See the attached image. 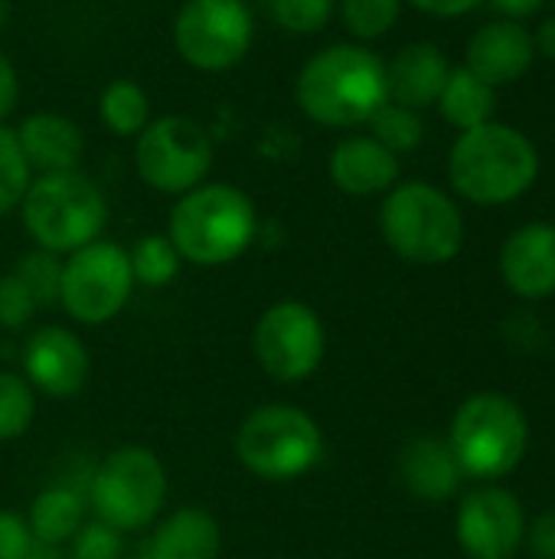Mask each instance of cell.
Segmentation results:
<instances>
[{"label":"cell","mask_w":555,"mask_h":559,"mask_svg":"<svg viewBox=\"0 0 555 559\" xmlns=\"http://www.w3.org/2000/svg\"><path fill=\"white\" fill-rule=\"evenodd\" d=\"M533 49H540L543 56L555 59V20H546V23L540 26V33L533 36Z\"/></svg>","instance_id":"cell-39"},{"label":"cell","mask_w":555,"mask_h":559,"mask_svg":"<svg viewBox=\"0 0 555 559\" xmlns=\"http://www.w3.org/2000/svg\"><path fill=\"white\" fill-rule=\"evenodd\" d=\"M327 174H330L334 187L347 197H376V193H389L396 187L399 157L393 151H386L376 138L353 134L334 147V154L327 160Z\"/></svg>","instance_id":"cell-16"},{"label":"cell","mask_w":555,"mask_h":559,"mask_svg":"<svg viewBox=\"0 0 555 559\" xmlns=\"http://www.w3.org/2000/svg\"><path fill=\"white\" fill-rule=\"evenodd\" d=\"M36 311H39V308H36L33 295L23 288V282H20L13 272L0 275V328L16 331V328L29 324V318H33Z\"/></svg>","instance_id":"cell-33"},{"label":"cell","mask_w":555,"mask_h":559,"mask_svg":"<svg viewBox=\"0 0 555 559\" xmlns=\"http://www.w3.org/2000/svg\"><path fill=\"white\" fill-rule=\"evenodd\" d=\"M29 180H33V170L16 144V134L0 124V216L20 206Z\"/></svg>","instance_id":"cell-30"},{"label":"cell","mask_w":555,"mask_h":559,"mask_svg":"<svg viewBox=\"0 0 555 559\" xmlns=\"http://www.w3.org/2000/svg\"><path fill=\"white\" fill-rule=\"evenodd\" d=\"M85 511H88V501H85V491H79L75 485H49L43 488L33 504H29V514H26V524H29V534L39 547H62L69 544L82 524H85Z\"/></svg>","instance_id":"cell-22"},{"label":"cell","mask_w":555,"mask_h":559,"mask_svg":"<svg viewBox=\"0 0 555 559\" xmlns=\"http://www.w3.org/2000/svg\"><path fill=\"white\" fill-rule=\"evenodd\" d=\"M258 233V213L245 190L213 180L177 197L167 239L183 262L200 269L229 265L249 252Z\"/></svg>","instance_id":"cell-2"},{"label":"cell","mask_w":555,"mask_h":559,"mask_svg":"<svg viewBox=\"0 0 555 559\" xmlns=\"http://www.w3.org/2000/svg\"><path fill=\"white\" fill-rule=\"evenodd\" d=\"M445 439L464 478L494 485L523 465L530 449V419L514 396L481 390L455 409Z\"/></svg>","instance_id":"cell-3"},{"label":"cell","mask_w":555,"mask_h":559,"mask_svg":"<svg viewBox=\"0 0 555 559\" xmlns=\"http://www.w3.org/2000/svg\"><path fill=\"white\" fill-rule=\"evenodd\" d=\"M442 115L448 124L471 131L478 124H487L494 115V88L487 82H481L468 66L464 69H451L448 82L438 95Z\"/></svg>","instance_id":"cell-23"},{"label":"cell","mask_w":555,"mask_h":559,"mask_svg":"<svg viewBox=\"0 0 555 559\" xmlns=\"http://www.w3.org/2000/svg\"><path fill=\"white\" fill-rule=\"evenodd\" d=\"M255 36L245 0H186L173 20V46L180 59L200 72H226L239 66Z\"/></svg>","instance_id":"cell-12"},{"label":"cell","mask_w":555,"mask_h":559,"mask_svg":"<svg viewBox=\"0 0 555 559\" xmlns=\"http://www.w3.org/2000/svg\"><path fill=\"white\" fill-rule=\"evenodd\" d=\"M85 501L95 511V521L121 534L144 531L167 504V468L144 445H121L88 475Z\"/></svg>","instance_id":"cell-8"},{"label":"cell","mask_w":555,"mask_h":559,"mask_svg":"<svg viewBox=\"0 0 555 559\" xmlns=\"http://www.w3.org/2000/svg\"><path fill=\"white\" fill-rule=\"evenodd\" d=\"M98 118L118 138H137L150 121V98L131 79H114L98 95Z\"/></svg>","instance_id":"cell-24"},{"label":"cell","mask_w":555,"mask_h":559,"mask_svg":"<svg viewBox=\"0 0 555 559\" xmlns=\"http://www.w3.org/2000/svg\"><path fill=\"white\" fill-rule=\"evenodd\" d=\"M23 229L52 255H69L101 239L108 223V200L101 187L82 170L39 174L20 200Z\"/></svg>","instance_id":"cell-5"},{"label":"cell","mask_w":555,"mask_h":559,"mask_svg":"<svg viewBox=\"0 0 555 559\" xmlns=\"http://www.w3.org/2000/svg\"><path fill=\"white\" fill-rule=\"evenodd\" d=\"M16 102H20V79H16L10 56L0 52V124H3V118L13 115Z\"/></svg>","instance_id":"cell-36"},{"label":"cell","mask_w":555,"mask_h":559,"mask_svg":"<svg viewBox=\"0 0 555 559\" xmlns=\"http://www.w3.org/2000/svg\"><path fill=\"white\" fill-rule=\"evenodd\" d=\"M252 354L275 383L311 380L327 357V331L321 314L298 298L275 301L255 321Z\"/></svg>","instance_id":"cell-11"},{"label":"cell","mask_w":555,"mask_h":559,"mask_svg":"<svg viewBox=\"0 0 555 559\" xmlns=\"http://www.w3.org/2000/svg\"><path fill=\"white\" fill-rule=\"evenodd\" d=\"M448 72H451V66L435 43H409L386 66L389 102L422 111L438 102V95L448 82Z\"/></svg>","instance_id":"cell-20"},{"label":"cell","mask_w":555,"mask_h":559,"mask_svg":"<svg viewBox=\"0 0 555 559\" xmlns=\"http://www.w3.org/2000/svg\"><path fill=\"white\" fill-rule=\"evenodd\" d=\"M134 292V272L128 249L111 239H95L62 259L59 305L85 328L108 324L124 311Z\"/></svg>","instance_id":"cell-9"},{"label":"cell","mask_w":555,"mask_h":559,"mask_svg":"<svg viewBox=\"0 0 555 559\" xmlns=\"http://www.w3.org/2000/svg\"><path fill=\"white\" fill-rule=\"evenodd\" d=\"M412 3L432 16H461V13L474 10L481 0H412Z\"/></svg>","instance_id":"cell-37"},{"label":"cell","mask_w":555,"mask_h":559,"mask_svg":"<svg viewBox=\"0 0 555 559\" xmlns=\"http://www.w3.org/2000/svg\"><path fill=\"white\" fill-rule=\"evenodd\" d=\"M13 275L33 295L36 308L59 305V285H62V259L59 255H52L46 249H33V252L20 255V262L13 265Z\"/></svg>","instance_id":"cell-28"},{"label":"cell","mask_w":555,"mask_h":559,"mask_svg":"<svg viewBox=\"0 0 555 559\" xmlns=\"http://www.w3.org/2000/svg\"><path fill=\"white\" fill-rule=\"evenodd\" d=\"M23 364V380L52 400H72L75 393L85 390L92 357L82 337L62 324H43L36 328L20 354Z\"/></svg>","instance_id":"cell-14"},{"label":"cell","mask_w":555,"mask_h":559,"mask_svg":"<svg viewBox=\"0 0 555 559\" xmlns=\"http://www.w3.org/2000/svg\"><path fill=\"white\" fill-rule=\"evenodd\" d=\"M379 233L399 259L412 265H445L464 246V216L445 190L409 180L386 193Z\"/></svg>","instance_id":"cell-6"},{"label":"cell","mask_w":555,"mask_h":559,"mask_svg":"<svg viewBox=\"0 0 555 559\" xmlns=\"http://www.w3.org/2000/svg\"><path fill=\"white\" fill-rule=\"evenodd\" d=\"M366 124L373 128L370 138H376V141H379L386 151H393L396 157L415 151V147L422 144V134H425L419 111H412V108H406V105H396V102H386Z\"/></svg>","instance_id":"cell-27"},{"label":"cell","mask_w":555,"mask_h":559,"mask_svg":"<svg viewBox=\"0 0 555 559\" xmlns=\"http://www.w3.org/2000/svg\"><path fill=\"white\" fill-rule=\"evenodd\" d=\"M536 174V147L517 128L497 121L461 131L448 157L451 187L478 206H500L523 197Z\"/></svg>","instance_id":"cell-4"},{"label":"cell","mask_w":555,"mask_h":559,"mask_svg":"<svg viewBox=\"0 0 555 559\" xmlns=\"http://www.w3.org/2000/svg\"><path fill=\"white\" fill-rule=\"evenodd\" d=\"M399 481L419 501H448L461 491L464 472L442 436H415L399 452Z\"/></svg>","instance_id":"cell-18"},{"label":"cell","mask_w":555,"mask_h":559,"mask_svg":"<svg viewBox=\"0 0 555 559\" xmlns=\"http://www.w3.org/2000/svg\"><path fill=\"white\" fill-rule=\"evenodd\" d=\"M36 419V390L23 373L0 370V442H16L33 429Z\"/></svg>","instance_id":"cell-26"},{"label":"cell","mask_w":555,"mask_h":559,"mask_svg":"<svg viewBox=\"0 0 555 559\" xmlns=\"http://www.w3.org/2000/svg\"><path fill=\"white\" fill-rule=\"evenodd\" d=\"M124 557V534L101 524L88 521L82 531L69 540V559H121Z\"/></svg>","instance_id":"cell-32"},{"label":"cell","mask_w":555,"mask_h":559,"mask_svg":"<svg viewBox=\"0 0 555 559\" xmlns=\"http://www.w3.org/2000/svg\"><path fill=\"white\" fill-rule=\"evenodd\" d=\"M527 521L520 495L500 485H481L461 498L455 537L468 559H514L523 547Z\"/></svg>","instance_id":"cell-13"},{"label":"cell","mask_w":555,"mask_h":559,"mask_svg":"<svg viewBox=\"0 0 555 559\" xmlns=\"http://www.w3.org/2000/svg\"><path fill=\"white\" fill-rule=\"evenodd\" d=\"M494 7L504 10L510 20H523V16H533L543 7V0H494Z\"/></svg>","instance_id":"cell-38"},{"label":"cell","mask_w":555,"mask_h":559,"mask_svg":"<svg viewBox=\"0 0 555 559\" xmlns=\"http://www.w3.org/2000/svg\"><path fill=\"white\" fill-rule=\"evenodd\" d=\"M301 111L324 128L366 124L386 102V62L357 43H337L314 52L294 82Z\"/></svg>","instance_id":"cell-1"},{"label":"cell","mask_w":555,"mask_h":559,"mask_svg":"<svg viewBox=\"0 0 555 559\" xmlns=\"http://www.w3.org/2000/svg\"><path fill=\"white\" fill-rule=\"evenodd\" d=\"M137 177L167 197H183L206 183L213 170V141L206 128L186 115H164L147 121L134 144Z\"/></svg>","instance_id":"cell-10"},{"label":"cell","mask_w":555,"mask_h":559,"mask_svg":"<svg viewBox=\"0 0 555 559\" xmlns=\"http://www.w3.org/2000/svg\"><path fill=\"white\" fill-rule=\"evenodd\" d=\"M13 134L29 170H39V174L79 170V160L85 154V138L72 118L56 115V111H36L23 118Z\"/></svg>","instance_id":"cell-19"},{"label":"cell","mask_w":555,"mask_h":559,"mask_svg":"<svg viewBox=\"0 0 555 559\" xmlns=\"http://www.w3.org/2000/svg\"><path fill=\"white\" fill-rule=\"evenodd\" d=\"M337 10L357 39H379L396 26L402 0H337Z\"/></svg>","instance_id":"cell-29"},{"label":"cell","mask_w":555,"mask_h":559,"mask_svg":"<svg viewBox=\"0 0 555 559\" xmlns=\"http://www.w3.org/2000/svg\"><path fill=\"white\" fill-rule=\"evenodd\" d=\"M3 23H7V3L0 0V29H3Z\"/></svg>","instance_id":"cell-40"},{"label":"cell","mask_w":555,"mask_h":559,"mask_svg":"<svg viewBox=\"0 0 555 559\" xmlns=\"http://www.w3.org/2000/svg\"><path fill=\"white\" fill-rule=\"evenodd\" d=\"M222 531L203 508H177L154 521L147 559H219Z\"/></svg>","instance_id":"cell-21"},{"label":"cell","mask_w":555,"mask_h":559,"mask_svg":"<svg viewBox=\"0 0 555 559\" xmlns=\"http://www.w3.org/2000/svg\"><path fill=\"white\" fill-rule=\"evenodd\" d=\"M268 7H272V20L285 33L311 36L330 23L337 0H268Z\"/></svg>","instance_id":"cell-31"},{"label":"cell","mask_w":555,"mask_h":559,"mask_svg":"<svg viewBox=\"0 0 555 559\" xmlns=\"http://www.w3.org/2000/svg\"><path fill=\"white\" fill-rule=\"evenodd\" d=\"M128 259H131V272H134V282L147 285V288H164L170 285L177 275H180V252L173 249V242L160 233H150V236H141L134 242V249H128Z\"/></svg>","instance_id":"cell-25"},{"label":"cell","mask_w":555,"mask_h":559,"mask_svg":"<svg viewBox=\"0 0 555 559\" xmlns=\"http://www.w3.org/2000/svg\"><path fill=\"white\" fill-rule=\"evenodd\" d=\"M39 544L29 534L26 518L13 511H0V559H33Z\"/></svg>","instance_id":"cell-34"},{"label":"cell","mask_w":555,"mask_h":559,"mask_svg":"<svg viewBox=\"0 0 555 559\" xmlns=\"http://www.w3.org/2000/svg\"><path fill=\"white\" fill-rule=\"evenodd\" d=\"M239 465L268 481L285 485L307 475L324 455V432L311 413L291 403H265L236 429Z\"/></svg>","instance_id":"cell-7"},{"label":"cell","mask_w":555,"mask_h":559,"mask_svg":"<svg viewBox=\"0 0 555 559\" xmlns=\"http://www.w3.org/2000/svg\"><path fill=\"white\" fill-rule=\"evenodd\" d=\"M533 36L514 20L487 23L468 43V69L491 88L517 82L533 66Z\"/></svg>","instance_id":"cell-17"},{"label":"cell","mask_w":555,"mask_h":559,"mask_svg":"<svg viewBox=\"0 0 555 559\" xmlns=\"http://www.w3.org/2000/svg\"><path fill=\"white\" fill-rule=\"evenodd\" d=\"M530 559H555V508L536 514L533 521H527V534H523V547Z\"/></svg>","instance_id":"cell-35"},{"label":"cell","mask_w":555,"mask_h":559,"mask_svg":"<svg viewBox=\"0 0 555 559\" xmlns=\"http://www.w3.org/2000/svg\"><path fill=\"white\" fill-rule=\"evenodd\" d=\"M500 278L523 301L555 295V226L527 223L500 249Z\"/></svg>","instance_id":"cell-15"}]
</instances>
